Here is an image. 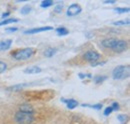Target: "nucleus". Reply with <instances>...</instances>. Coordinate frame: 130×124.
<instances>
[{
	"label": "nucleus",
	"instance_id": "obj_22",
	"mask_svg": "<svg viewBox=\"0 0 130 124\" xmlns=\"http://www.w3.org/2000/svg\"><path fill=\"white\" fill-rule=\"evenodd\" d=\"M31 10H32V8L30 6H24V7L21 8L20 12H21L22 15H26V14H29L31 12Z\"/></svg>",
	"mask_w": 130,
	"mask_h": 124
},
{
	"label": "nucleus",
	"instance_id": "obj_11",
	"mask_svg": "<svg viewBox=\"0 0 130 124\" xmlns=\"http://www.w3.org/2000/svg\"><path fill=\"white\" fill-rule=\"evenodd\" d=\"M12 44V40L11 39H7V40H2L0 41V51H5L8 50Z\"/></svg>",
	"mask_w": 130,
	"mask_h": 124
},
{
	"label": "nucleus",
	"instance_id": "obj_15",
	"mask_svg": "<svg viewBox=\"0 0 130 124\" xmlns=\"http://www.w3.org/2000/svg\"><path fill=\"white\" fill-rule=\"evenodd\" d=\"M28 84H17V85H14V86L8 87V90H10V91H20L23 87H25Z\"/></svg>",
	"mask_w": 130,
	"mask_h": 124
},
{
	"label": "nucleus",
	"instance_id": "obj_1",
	"mask_svg": "<svg viewBox=\"0 0 130 124\" xmlns=\"http://www.w3.org/2000/svg\"><path fill=\"white\" fill-rule=\"evenodd\" d=\"M35 53L34 49L31 47H27V48H23V49H19L15 52L12 53V58H14L15 60L18 61H22V60H27L29 58H31L33 54Z\"/></svg>",
	"mask_w": 130,
	"mask_h": 124
},
{
	"label": "nucleus",
	"instance_id": "obj_26",
	"mask_svg": "<svg viewBox=\"0 0 130 124\" xmlns=\"http://www.w3.org/2000/svg\"><path fill=\"white\" fill-rule=\"evenodd\" d=\"M112 108H111V106H109V107H106L105 110H104V115L105 116H108V115H110L111 113H112Z\"/></svg>",
	"mask_w": 130,
	"mask_h": 124
},
{
	"label": "nucleus",
	"instance_id": "obj_19",
	"mask_svg": "<svg viewBox=\"0 0 130 124\" xmlns=\"http://www.w3.org/2000/svg\"><path fill=\"white\" fill-rule=\"evenodd\" d=\"M107 79V76H101V75H96V76H94L93 77V80H94V82L96 83V84H100V83H102L104 80H106Z\"/></svg>",
	"mask_w": 130,
	"mask_h": 124
},
{
	"label": "nucleus",
	"instance_id": "obj_18",
	"mask_svg": "<svg viewBox=\"0 0 130 124\" xmlns=\"http://www.w3.org/2000/svg\"><path fill=\"white\" fill-rule=\"evenodd\" d=\"M114 11L117 12V13H119V14H121V13H127V12H129L130 9L128 7H116V8H114Z\"/></svg>",
	"mask_w": 130,
	"mask_h": 124
},
{
	"label": "nucleus",
	"instance_id": "obj_29",
	"mask_svg": "<svg viewBox=\"0 0 130 124\" xmlns=\"http://www.w3.org/2000/svg\"><path fill=\"white\" fill-rule=\"evenodd\" d=\"M78 76H79L80 79H83V78H85V77H88V78L92 77V75H91V74H82V73H80Z\"/></svg>",
	"mask_w": 130,
	"mask_h": 124
},
{
	"label": "nucleus",
	"instance_id": "obj_24",
	"mask_svg": "<svg viewBox=\"0 0 130 124\" xmlns=\"http://www.w3.org/2000/svg\"><path fill=\"white\" fill-rule=\"evenodd\" d=\"M62 9H63V5H62V4H58V5H56V6H55V8L53 9V11H54L55 13L59 14V13H61V12H62Z\"/></svg>",
	"mask_w": 130,
	"mask_h": 124
},
{
	"label": "nucleus",
	"instance_id": "obj_27",
	"mask_svg": "<svg viewBox=\"0 0 130 124\" xmlns=\"http://www.w3.org/2000/svg\"><path fill=\"white\" fill-rule=\"evenodd\" d=\"M111 108H112L113 111H117V110H119L120 106H119V104H118L117 102H113V103L111 104Z\"/></svg>",
	"mask_w": 130,
	"mask_h": 124
},
{
	"label": "nucleus",
	"instance_id": "obj_16",
	"mask_svg": "<svg viewBox=\"0 0 130 124\" xmlns=\"http://www.w3.org/2000/svg\"><path fill=\"white\" fill-rule=\"evenodd\" d=\"M53 4H54V2L52 0H43L40 3V7L41 8H48L50 6H52Z\"/></svg>",
	"mask_w": 130,
	"mask_h": 124
},
{
	"label": "nucleus",
	"instance_id": "obj_17",
	"mask_svg": "<svg viewBox=\"0 0 130 124\" xmlns=\"http://www.w3.org/2000/svg\"><path fill=\"white\" fill-rule=\"evenodd\" d=\"M15 22H18V19L16 18H9V19H5L3 21L0 22V26H4L6 24H9V23H15Z\"/></svg>",
	"mask_w": 130,
	"mask_h": 124
},
{
	"label": "nucleus",
	"instance_id": "obj_13",
	"mask_svg": "<svg viewBox=\"0 0 130 124\" xmlns=\"http://www.w3.org/2000/svg\"><path fill=\"white\" fill-rule=\"evenodd\" d=\"M56 53H57V49H56V48H52V47H49V48H47V49L44 51V55H45L46 57H48V58L54 56Z\"/></svg>",
	"mask_w": 130,
	"mask_h": 124
},
{
	"label": "nucleus",
	"instance_id": "obj_10",
	"mask_svg": "<svg viewBox=\"0 0 130 124\" xmlns=\"http://www.w3.org/2000/svg\"><path fill=\"white\" fill-rule=\"evenodd\" d=\"M117 40L118 39H115V38H107V39L102 40L101 44H102V46L105 47V48H112Z\"/></svg>",
	"mask_w": 130,
	"mask_h": 124
},
{
	"label": "nucleus",
	"instance_id": "obj_20",
	"mask_svg": "<svg viewBox=\"0 0 130 124\" xmlns=\"http://www.w3.org/2000/svg\"><path fill=\"white\" fill-rule=\"evenodd\" d=\"M117 119L119 120V122L121 124H125L126 121H127V119H128V117L125 114H118L117 115Z\"/></svg>",
	"mask_w": 130,
	"mask_h": 124
},
{
	"label": "nucleus",
	"instance_id": "obj_6",
	"mask_svg": "<svg viewBox=\"0 0 130 124\" xmlns=\"http://www.w3.org/2000/svg\"><path fill=\"white\" fill-rule=\"evenodd\" d=\"M111 49L116 53H121L127 49V42L125 40H117Z\"/></svg>",
	"mask_w": 130,
	"mask_h": 124
},
{
	"label": "nucleus",
	"instance_id": "obj_28",
	"mask_svg": "<svg viewBox=\"0 0 130 124\" xmlns=\"http://www.w3.org/2000/svg\"><path fill=\"white\" fill-rule=\"evenodd\" d=\"M17 30H18L17 27H8V28H6V32H15Z\"/></svg>",
	"mask_w": 130,
	"mask_h": 124
},
{
	"label": "nucleus",
	"instance_id": "obj_4",
	"mask_svg": "<svg viewBox=\"0 0 130 124\" xmlns=\"http://www.w3.org/2000/svg\"><path fill=\"white\" fill-rule=\"evenodd\" d=\"M83 56H84V59H85L86 61L91 62V63L97 62L98 60L101 58V55L98 53L97 51H95V50H89V51H87Z\"/></svg>",
	"mask_w": 130,
	"mask_h": 124
},
{
	"label": "nucleus",
	"instance_id": "obj_14",
	"mask_svg": "<svg viewBox=\"0 0 130 124\" xmlns=\"http://www.w3.org/2000/svg\"><path fill=\"white\" fill-rule=\"evenodd\" d=\"M55 31H56L57 35H59V36H64V35H67L69 33L68 29H66L65 27H58L55 29Z\"/></svg>",
	"mask_w": 130,
	"mask_h": 124
},
{
	"label": "nucleus",
	"instance_id": "obj_25",
	"mask_svg": "<svg viewBox=\"0 0 130 124\" xmlns=\"http://www.w3.org/2000/svg\"><path fill=\"white\" fill-rule=\"evenodd\" d=\"M6 69H7V64L5 62L0 61V74L3 73V72H5Z\"/></svg>",
	"mask_w": 130,
	"mask_h": 124
},
{
	"label": "nucleus",
	"instance_id": "obj_30",
	"mask_svg": "<svg viewBox=\"0 0 130 124\" xmlns=\"http://www.w3.org/2000/svg\"><path fill=\"white\" fill-rule=\"evenodd\" d=\"M115 2H116L115 0H106V1H104L105 4H114Z\"/></svg>",
	"mask_w": 130,
	"mask_h": 124
},
{
	"label": "nucleus",
	"instance_id": "obj_12",
	"mask_svg": "<svg viewBox=\"0 0 130 124\" xmlns=\"http://www.w3.org/2000/svg\"><path fill=\"white\" fill-rule=\"evenodd\" d=\"M19 111H22V112H26V113H34V109L31 105L29 104H22L20 106V110Z\"/></svg>",
	"mask_w": 130,
	"mask_h": 124
},
{
	"label": "nucleus",
	"instance_id": "obj_21",
	"mask_svg": "<svg viewBox=\"0 0 130 124\" xmlns=\"http://www.w3.org/2000/svg\"><path fill=\"white\" fill-rule=\"evenodd\" d=\"M83 107H90V108H93V109H96V110H101L102 108V104L100 103H97V104H93V105H90V104H82Z\"/></svg>",
	"mask_w": 130,
	"mask_h": 124
},
{
	"label": "nucleus",
	"instance_id": "obj_7",
	"mask_svg": "<svg viewBox=\"0 0 130 124\" xmlns=\"http://www.w3.org/2000/svg\"><path fill=\"white\" fill-rule=\"evenodd\" d=\"M53 30V27L51 26H45V27H38V28H32V29H28L24 32V34H35V33H39V32H44V31Z\"/></svg>",
	"mask_w": 130,
	"mask_h": 124
},
{
	"label": "nucleus",
	"instance_id": "obj_2",
	"mask_svg": "<svg viewBox=\"0 0 130 124\" xmlns=\"http://www.w3.org/2000/svg\"><path fill=\"white\" fill-rule=\"evenodd\" d=\"M130 66L129 65H119L116 66L112 71V77L115 80H122L129 76Z\"/></svg>",
	"mask_w": 130,
	"mask_h": 124
},
{
	"label": "nucleus",
	"instance_id": "obj_5",
	"mask_svg": "<svg viewBox=\"0 0 130 124\" xmlns=\"http://www.w3.org/2000/svg\"><path fill=\"white\" fill-rule=\"evenodd\" d=\"M82 8L81 6L77 3H73L71 4L68 8H67V11H66V15L71 17V16H76L78 15L79 13H81Z\"/></svg>",
	"mask_w": 130,
	"mask_h": 124
},
{
	"label": "nucleus",
	"instance_id": "obj_3",
	"mask_svg": "<svg viewBox=\"0 0 130 124\" xmlns=\"http://www.w3.org/2000/svg\"><path fill=\"white\" fill-rule=\"evenodd\" d=\"M14 120L18 124H30L33 122L34 117L32 113H26L22 111H17L14 115Z\"/></svg>",
	"mask_w": 130,
	"mask_h": 124
},
{
	"label": "nucleus",
	"instance_id": "obj_31",
	"mask_svg": "<svg viewBox=\"0 0 130 124\" xmlns=\"http://www.w3.org/2000/svg\"><path fill=\"white\" fill-rule=\"evenodd\" d=\"M8 15H10V12H9V11H7V12L3 13V14H2V18L4 19V18H6V17H7Z\"/></svg>",
	"mask_w": 130,
	"mask_h": 124
},
{
	"label": "nucleus",
	"instance_id": "obj_9",
	"mask_svg": "<svg viewBox=\"0 0 130 124\" xmlns=\"http://www.w3.org/2000/svg\"><path fill=\"white\" fill-rule=\"evenodd\" d=\"M41 71H42V69H41L39 66L33 65V66L27 67V68L24 70V73H26V74H37V73H40Z\"/></svg>",
	"mask_w": 130,
	"mask_h": 124
},
{
	"label": "nucleus",
	"instance_id": "obj_8",
	"mask_svg": "<svg viewBox=\"0 0 130 124\" xmlns=\"http://www.w3.org/2000/svg\"><path fill=\"white\" fill-rule=\"evenodd\" d=\"M61 101L66 104L67 108L68 109H74L78 106V102L74 99H64V98H61Z\"/></svg>",
	"mask_w": 130,
	"mask_h": 124
},
{
	"label": "nucleus",
	"instance_id": "obj_23",
	"mask_svg": "<svg viewBox=\"0 0 130 124\" xmlns=\"http://www.w3.org/2000/svg\"><path fill=\"white\" fill-rule=\"evenodd\" d=\"M113 24H114V25H128V24H129V19L115 21V22H113Z\"/></svg>",
	"mask_w": 130,
	"mask_h": 124
}]
</instances>
